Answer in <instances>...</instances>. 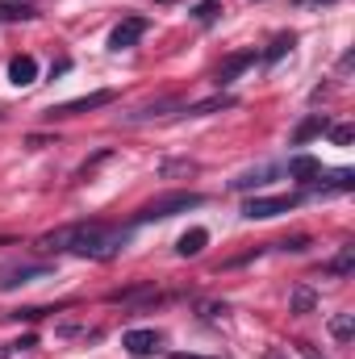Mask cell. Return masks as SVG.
<instances>
[{
	"label": "cell",
	"mask_w": 355,
	"mask_h": 359,
	"mask_svg": "<svg viewBox=\"0 0 355 359\" xmlns=\"http://www.w3.org/2000/svg\"><path fill=\"white\" fill-rule=\"evenodd\" d=\"M130 243V230L121 226H100V222H76V226H63V230H51L38 238V251H67V255H84V259H113L121 255Z\"/></svg>",
	"instance_id": "cell-1"
},
{
	"label": "cell",
	"mask_w": 355,
	"mask_h": 359,
	"mask_svg": "<svg viewBox=\"0 0 355 359\" xmlns=\"http://www.w3.org/2000/svg\"><path fill=\"white\" fill-rule=\"evenodd\" d=\"M196 205H205L201 192H163V196H155L151 205H142L134 222H163V217L188 213V209H196Z\"/></svg>",
	"instance_id": "cell-2"
},
{
	"label": "cell",
	"mask_w": 355,
	"mask_h": 359,
	"mask_svg": "<svg viewBox=\"0 0 355 359\" xmlns=\"http://www.w3.org/2000/svg\"><path fill=\"white\" fill-rule=\"evenodd\" d=\"M297 205H301V196H251V201L243 205V217L267 222V217H280V213H288V209H297Z\"/></svg>",
	"instance_id": "cell-3"
},
{
	"label": "cell",
	"mask_w": 355,
	"mask_h": 359,
	"mask_svg": "<svg viewBox=\"0 0 355 359\" xmlns=\"http://www.w3.org/2000/svg\"><path fill=\"white\" fill-rule=\"evenodd\" d=\"M142 34H147V17H126V21H117V25H113L109 46H113V50H130Z\"/></svg>",
	"instance_id": "cell-4"
},
{
	"label": "cell",
	"mask_w": 355,
	"mask_h": 359,
	"mask_svg": "<svg viewBox=\"0 0 355 359\" xmlns=\"http://www.w3.org/2000/svg\"><path fill=\"white\" fill-rule=\"evenodd\" d=\"M51 276V264H17V268L0 271V288H17V284H29V280H42Z\"/></svg>",
	"instance_id": "cell-5"
},
{
	"label": "cell",
	"mask_w": 355,
	"mask_h": 359,
	"mask_svg": "<svg viewBox=\"0 0 355 359\" xmlns=\"http://www.w3.org/2000/svg\"><path fill=\"white\" fill-rule=\"evenodd\" d=\"M109 100H113V92H109V88H100V92H88V96H80V100H67V104L51 109V117H76V113L100 109V104H109Z\"/></svg>",
	"instance_id": "cell-6"
},
{
	"label": "cell",
	"mask_w": 355,
	"mask_h": 359,
	"mask_svg": "<svg viewBox=\"0 0 355 359\" xmlns=\"http://www.w3.org/2000/svg\"><path fill=\"white\" fill-rule=\"evenodd\" d=\"M121 347L138 359L155 355V351H159V334H155V330H126V334H121Z\"/></svg>",
	"instance_id": "cell-7"
},
{
	"label": "cell",
	"mask_w": 355,
	"mask_h": 359,
	"mask_svg": "<svg viewBox=\"0 0 355 359\" xmlns=\"http://www.w3.org/2000/svg\"><path fill=\"white\" fill-rule=\"evenodd\" d=\"M8 80H13L17 88H29V84L38 80V63H34V55H13V59H8Z\"/></svg>",
	"instance_id": "cell-8"
},
{
	"label": "cell",
	"mask_w": 355,
	"mask_h": 359,
	"mask_svg": "<svg viewBox=\"0 0 355 359\" xmlns=\"http://www.w3.org/2000/svg\"><path fill=\"white\" fill-rule=\"evenodd\" d=\"M276 176H280V168H276V163H260V168L243 172L230 188H234V192H251V188H260V184H267V180H276Z\"/></svg>",
	"instance_id": "cell-9"
},
{
	"label": "cell",
	"mask_w": 355,
	"mask_h": 359,
	"mask_svg": "<svg viewBox=\"0 0 355 359\" xmlns=\"http://www.w3.org/2000/svg\"><path fill=\"white\" fill-rule=\"evenodd\" d=\"M255 59H260L255 50H239V55H230V59L217 67V84H230V80H239V72H243V67H251Z\"/></svg>",
	"instance_id": "cell-10"
},
{
	"label": "cell",
	"mask_w": 355,
	"mask_h": 359,
	"mask_svg": "<svg viewBox=\"0 0 355 359\" xmlns=\"http://www.w3.org/2000/svg\"><path fill=\"white\" fill-rule=\"evenodd\" d=\"M209 247V230H188V234H180V243H176V255H184V259H192V255H201Z\"/></svg>",
	"instance_id": "cell-11"
},
{
	"label": "cell",
	"mask_w": 355,
	"mask_h": 359,
	"mask_svg": "<svg viewBox=\"0 0 355 359\" xmlns=\"http://www.w3.org/2000/svg\"><path fill=\"white\" fill-rule=\"evenodd\" d=\"M288 176L318 180V176H322V163H318V159H309V155H293V159H288Z\"/></svg>",
	"instance_id": "cell-12"
},
{
	"label": "cell",
	"mask_w": 355,
	"mask_h": 359,
	"mask_svg": "<svg viewBox=\"0 0 355 359\" xmlns=\"http://www.w3.org/2000/svg\"><path fill=\"white\" fill-rule=\"evenodd\" d=\"M176 109V100H155V104H142V109H134V113H126V121L130 126H138V121H151V117H163V113H172Z\"/></svg>",
	"instance_id": "cell-13"
},
{
	"label": "cell",
	"mask_w": 355,
	"mask_h": 359,
	"mask_svg": "<svg viewBox=\"0 0 355 359\" xmlns=\"http://www.w3.org/2000/svg\"><path fill=\"white\" fill-rule=\"evenodd\" d=\"M322 130H330V121H326L322 113H314V117H305V121L297 126V134H293V142L301 147V142H309V138H318Z\"/></svg>",
	"instance_id": "cell-14"
},
{
	"label": "cell",
	"mask_w": 355,
	"mask_h": 359,
	"mask_svg": "<svg viewBox=\"0 0 355 359\" xmlns=\"http://www.w3.org/2000/svg\"><path fill=\"white\" fill-rule=\"evenodd\" d=\"M222 13H226V8H222V0H201V4L192 8V17H196L201 25H213V21H217Z\"/></svg>",
	"instance_id": "cell-15"
},
{
	"label": "cell",
	"mask_w": 355,
	"mask_h": 359,
	"mask_svg": "<svg viewBox=\"0 0 355 359\" xmlns=\"http://www.w3.org/2000/svg\"><path fill=\"white\" fill-rule=\"evenodd\" d=\"M234 100L230 96H209V100H201V104H192V109H184L188 117H205V113H217V109H230Z\"/></svg>",
	"instance_id": "cell-16"
},
{
	"label": "cell",
	"mask_w": 355,
	"mask_h": 359,
	"mask_svg": "<svg viewBox=\"0 0 355 359\" xmlns=\"http://www.w3.org/2000/svg\"><path fill=\"white\" fill-rule=\"evenodd\" d=\"M355 330V313H339V318H330V334L339 339V343H347Z\"/></svg>",
	"instance_id": "cell-17"
},
{
	"label": "cell",
	"mask_w": 355,
	"mask_h": 359,
	"mask_svg": "<svg viewBox=\"0 0 355 359\" xmlns=\"http://www.w3.org/2000/svg\"><path fill=\"white\" fill-rule=\"evenodd\" d=\"M34 17V4H0V21H29Z\"/></svg>",
	"instance_id": "cell-18"
},
{
	"label": "cell",
	"mask_w": 355,
	"mask_h": 359,
	"mask_svg": "<svg viewBox=\"0 0 355 359\" xmlns=\"http://www.w3.org/2000/svg\"><path fill=\"white\" fill-rule=\"evenodd\" d=\"M314 305H318V297L309 288H293V313H314Z\"/></svg>",
	"instance_id": "cell-19"
},
{
	"label": "cell",
	"mask_w": 355,
	"mask_h": 359,
	"mask_svg": "<svg viewBox=\"0 0 355 359\" xmlns=\"http://www.w3.org/2000/svg\"><path fill=\"white\" fill-rule=\"evenodd\" d=\"M293 42H297V38H293V34H280V38H276V42H272V46H267V63H276V59H284V55H288V50H293Z\"/></svg>",
	"instance_id": "cell-20"
},
{
	"label": "cell",
	"mask_w": 355,
	"mask_h": 359,
	"mask_svg": "<svg viewBox=\"0 0 355 359\" xmlns=\"http://www.w3.org/2000/svg\"><path fill=\"white\" fill-rule=\"evenodd\" d=\"M355 268V247H343V251H339V259H335V264H330V276H347V271Z\"/></svg>",
	"instance_id": "cell-21"
},
{
	"label": "cell",
	"mask_w": 355,
	"mask_h": 359,
	"mask_svg": "<svg viewBox=\"0 0 355 359\" xmlns=\"http://www.w3.org/2000/svg\"><path fill=\"white\" fill-rule=\"evenodd\" d=\"M330 138H335L339 147H347V142L355 138V130H351V126H335V130H330Z\"/></svg>",
	"instance_id": "cell-22"
},
{
	"label": "cell",
	"mask_w": 355,
	"mask_h": 359,
	"mask_svg": "<svg viewBox=\"0 0 355 359\" xmlns=\"http://www.w3.org/2000/svg\"><path fill=\"white\" fill-rule=\"evenodd\" d=\"M301 8H314V4H335V0H297Z\"/></svg>",
	"instance_id": "cell-23"
},
{
	"label": "cell",
	"mask_w": 355,
	"mask_h": 359,
	"mask_svg": "<svg viewBox=\"0 0 355 359\" xmlns=\"http://www.w3.org/2000/svg\"><path fill=\"white\" fill-rule=\"evenodd\" d=\"M172 359H213V355H188V351H176Z\"/></svg>",
	"instance_id": "cell-24"
},
{
	"label": "cell",
	"mask_w": 355,
	"mask_h": 359,
	"mask_svg": "<svg viewBox=\"0 0 355 359\" xmlns=\"http://www.w3.org/2000/svg\"><path fill=\"white\" fill-rule=\"evenodd\" d=\"M155 4H176V0H155Z\"/></svg>",
	"instance_id": "cell-25"
},
{
	"label": "cell",
	"mask_w": 355,
	"mask_h": 359,
	"mask_svg": "<svg viewBox=\"0 0 355 359\" xmlns=\"http://www.w3.org/2000/svg\"><path fill=\"white\" fill-rule=\"evenodd\" d=\"M0 359H4V351H0Z\"/></svg>",
	"instance_id": "cell-26"
}]
</instances>
